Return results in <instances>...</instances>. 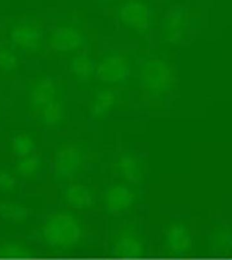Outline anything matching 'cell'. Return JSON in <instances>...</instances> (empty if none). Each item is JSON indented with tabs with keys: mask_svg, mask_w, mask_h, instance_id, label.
<instances>
[{
	"mask_svg": "<svg viewBox=\"0 0 232 260\" xmlns=\"http://www.w3.org/2000/svg\"><path fill=\"white\" fill-rule=\"evenodd\" d=\"M44 241L57 248H69L82 238L83 229L79 220L68 212H57L49 216L41 230Z\"/></svg>",
	"mask_w": 232,
	"mask_h": 260,
	"instance_id": "6da1fadb",
	"label": "cell"
},
{
	"mask_svg": "<svg viewBox=\"0 0 232 260\" xmlns=\"http://www.w3.org/2000/svg\"><path fill=\"white\" fill-rule=\"evenodd\" d=\"M170 66L160 59L146 60L140 68V82L150 94H160L170 89L172 85Z\"/></svg>",
	"mask_w": 232,
	"mask_h": 260,
	"instance_id": "7a4b0ae2",
	"label": "cell"
},
{
	"mask_svg": "<svg viewBox=\"0 0 232 260\" xmlns=\"http://www.w3.org/2000/svg\"><path fill=\"white\" fill-rule=\"evenodd\" d=\"M118 17L123 24L139 32H145L149 26V8L141 0L124 1L118 8Z\"/></svg>",
	"mask_w": 232,
	"mask_h": 260,
	"instance_id": "3957f363",
	"label": "cell"
},
{
	"mask_svg": "<svg viewBox=\"0 0 232 260\" xmlns=\"http://www.w3.org/2000/svg\"><path fill=\"white\" fill-rule=\"evenodd\" d=\"M83 153L73 145L63 146L57 150L54 158V173L59 179L73 176L82 166Z\"/></svg>",
	"mask_w": 232,
	"mask_h": 260,
	"instance_id": "277c9868",
	"label": "cell"
},
{
	"mask_svg": "<svg viewBox=\"0 0 232 260\" xmlns=\"http://www.w3.org/2000/svg\"><path fill=\"white\" fill-rule=\"evenodd\" d=\"M96 73L100 80L107 83H115L124 80L129 74L127 59L120 54L105 56L97 65Z\"/></svg>",
	"mask_w": 232,
	"mask_h": 260,
	"instance_id": "5b68a950",
	"label": "cell"
},
{
	"mask_svg": "<svg viewBox=\"0 0 232 260\" xmlns=\"http://www.w3.org/2000/svg\"><path fill=\"white\" fill-rule=\"evenodd\" d=\"M83 35L73 26L56 27L49 37L50 47L57 52L76 51L83 45Z\"/></svg>",
	"mask_w": 232,
	"mask_h": 260,
	"instance_id": "8992f818",
	"label": "cell"
},
{
	"mask_svg": "<svg viewBox=\"0 0 232 260\" xmlns=\"http://www.w3.org/2000/svg\"><path fill=\"white\" fill-rule=\"evenodd\" d=\"M10 39L16 46L26 51H36L43 44L42 30L28 22L15 24L10 30Z\"/></svg>",
	"mask_w": 232,
	"mask_h": 260,
	"instance_id": "52a82bcc",
	"label": "cell"
},
{
	"mask_svg": "<svg viewBox=\"0 0 232 260\" xmlns=\"http://www.w3.org/2000/svg\"><path fill=\"white\" fill-rule=\"evenodd\" d=\"M186 28V13L183 8L172 9L162 23L163 39L172 44L179 43L185 32Z\"/></svg>",
	"mask_w": 232,
	"mask_h": 260,
	"instance_id": "ba28073f",
	"label": "cell"
},
{
	"mask_svg": "<svg viewBox=\"0 0 232 260\" xmlns=\"http://www.w3.org/2000/svg\"><path fill=\"white\" fill-rule=\"evenodd\" d=\"M135 194L125 185L115 184L110 186L104 194V204L106 209L113 214L127 210L134 202Z\"/></svg>",
	"mask_w": 232,
	"mask_h": 260,
	"instance_id": "9c48e42d",
	"label": "cell"
},
{
	"mask_svg": "<svg viewBox=\"0 0 232 260\" xmlns=\"http://www.w3.org/2000/svg\"><path fill=\"white\" fill-rule=\"evenodd\" d=\"M113 250L119 257L136 259L143 256L144 245L134 233L124 232L118 237Z\"/></svg>",
	"mask_w": 232,
	"mask_h": 260,
	"instance_id": "30bf717a",
	"label": "cell"
},
{
	"mask_svg": "<svg viewBox=\"0 0 232 260\" xmlns=\"http://www.w3.org/2000/svg\"><path fill=\"white\" fill-rule=\"evenodd\" d=\"M165 243L168 249L175 254L187 252L191 247V236L185 225L174 223L165 233Z\"/></svg>",
	"mask_w": 232,
	"mask_h": 260,
	"instance_id": "8fae6325",
	"label": "cell"
},
{
	"mask_svg": "<svg viewBox=\"0 0 232 260\" xmlns=\"http://www.w3.org/2000/svg\"><path fill=\"white\" fill-rule=\"evenodd\" d=\"M56 87L54 82L48 78L44 77L35 81L29 92V102L34 109L42 110L46 106L55 102Z\"/></svg>",
	"mask_w": 232,
	"mask_h": 260,
	"instance_id": "7c38bea8",
	"label": "cell"
},
{
	"mask_svg": "<svg viewBox=\"0 0 232 260\" xmlns=\"http://www.w3.org/2000/svg\"><path fill=\"white\" fill-rule=\"evenodd\" d=\"M66 202L74 208L85 209L93 205L94 196L92 191L85 185L72 184L64 191Z\"/></svg>",
	"mask_w": 232,
	"mask_h": 260,
	"instance_id": "4fadbf2b",
	"label": "cell"
},
{
	"mask_svg": "<svg viewBox=\"0 0 232 260\" xmlns=\"http://www.w3.org/2000/svg\"><path fill=\"white\" fill-rule=\"evenodd\" d=\"M117 102V94L111 89L98 90L90 105V115L93 119H102L112 109Z\"/></svg>",
	"mask_w": 232,
	"mask_h": 260,
	"instance_id": "5bb4252c",
	"label": "cell"
},
{
	"mask_svg": "<svg viewBox=\"0 0 232 260\" xmlns=\"http://www.w3.org/2000/svg\"><path fill=\"white\" fill-rule=\"evenodd\" d=\"M117 170L130 182H138L142 178V167L139 159L133 154L126 153L119 157Z\"/></svg>",
	"mask_w": 232,
	"mask_h": 260,
	"instance_id": "9a60e30c",
	"label": "cell"
},
{
	"mask_svg": "<svg viewBox=\"0 0 232 260\" xmlns=\"http://www.w3.org/2000/svg\"><path fill=\"white\" fill-rule=\"evenodd\" d=\"M72 75L79 81H88L94 73V65L92 60L84 55L79 54L74 56L69 64Z\"/></svg>",
	"mask_w": 232,
	"mask_h": 260,
	"instance_id": "2e32d148",
	"label": "cell"
},
{
	"mask_svg": "<svg viewBox=\"0 0 232 260\" xmlns=\"http://www.w3.org/2000/svg\"><path fill=\"white\" fill-rule=\"evenodd\" d=\"M28 215V210L15 202H0V216L13 222L23 221Z\"/></svg>",
	"mask_w": 232,
	"mask_h": 260,
	"instance_id": "e0dca14e",
	"label": "cell"
},
{
	"mask_svg": "<svg viewBox=\"0 0 232 260\" xmlns=\"http://www.w3.org/2000/svg\"><path fill=\"white\" fill-rule=\"evenodd\" d=\"M30 256V251L17 243H7L0 248V258L25 259Z\"/></svg>",
	"mask_w": 232,
	"mask_h": 260,
	"instance_id": "ac0fdd59",
	"label": "cell"
},
{
	"mask_svg": "<svg viewBox=\"0 0 232 260\" xmlns=\"http://www.w3.org/2000/svg\"><path fill=\"white\" fill-rule=\"evenodd\" d=\"M41 166V159L36 155L28 154L22 156L16 164L17 172L24 177H30L34 175Z\"/></svg>",
	"mask_w": 232,
	"mask_h": 260,
	"instance_id": "d6986e66",
	"label": "cell"
},
{
	"mask_svg": "<svg viewBox=\"0 0 232 260\" xmlns=\"http://www.w3.org/2000/svg\"><path fill=\"white\" fill-rule=\"evenodd\" d=\"M41 111H42L41 113L42 120L46 125H49V126L56 125L62 118V108L56 102L51 103Z\"/></svg>",
	"mask_w": 232,
	"mask_h": 260,
	"instance_id": "ffe728a7",
	"label": "cell"
},
{
	"mask_svg": "<svg viewBox=\"0 0 232 260\" xmlns=\"http://www.w3.org/2000/svg\"><path fill=\"white\" fill-rule=\"evenodd\" d=\"M33 141L32 139L27 135H19L16 136L11 143L12 150L15 154L19 156H25L30 154V152L33 149Z\"/></svg>",
	"mask_w": 232,
	"mask_h": 260,
	"instance_id": "44dd1931",
	"label": "cell"
},
{
	"mask_svg": "<svg viewBox=\"0 0 232 260\" xmlns=\"http://www.w3.org/2000/svg\"><path fill=\"white\" fill-rule=\"evenodd\" d=\"M18 65V58L8 48H0V69L4 71H12Z\"/></svg>",
	"mask_w": 232,
	"mask_h": 260,
	"instance_id": "7402d4cb",
	"label": "cell"
},
{
	"mask_svg": "<svg viewBox=\"0 0 232 260\" xmlns=\"http://www.w3.org/2000/svg\"><path fill=\"white\" fill-rule=\"evenodd\" d=\"M213 245L221 250L232 247V231L229 229H220L213 236Z\"/></svg>",
	"mask_w": 232,
	"mask_h": 260,
	"instance_id": "603a6c76",
	"label": "cell"
},
{
	"mask_svg": "<svg viewBox=\"0 0 232 260\" xmlns=\"http://www.w3.org/2000/svg\"><path fill=\"white\" fill-rule=\"evenodd\" d=\"M15 184H16V181L10 173L4 170H0V190L1 191L11 190L14 188Z\"/></svg>",
	"mask_w": 232,
	"mask_h": 260,
	"instance_id": "cb8c5ba5",
	"label": "cell"
}]
</instances>
